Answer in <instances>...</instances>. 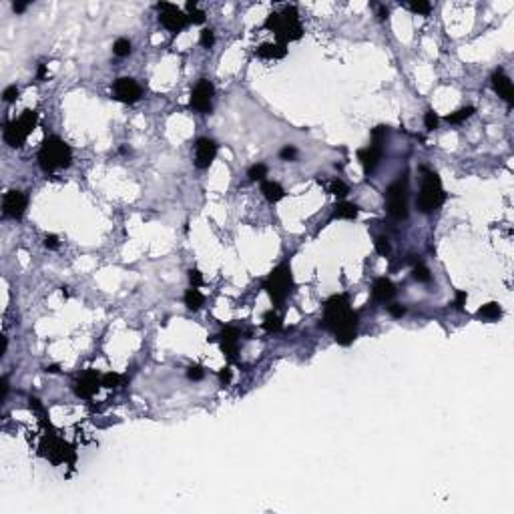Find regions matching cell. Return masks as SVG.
<instances>
[{
	"label": "cell",
	"mask_w": 514,
	"mask_h": 514,
	"mask_svg": "<svg viewBox=\"0 0 514 514\" xmlns=\"http://www.w3.org/2000/svg\"><path fill=\"white\" fill-rule=\"evenodd\" d=\"M217 155V143L213 139H199L195 145V167L197 169H207L211 163H213Z\"/></svg>",
	"instance_id": "cell-14"
},
{
	"label": "cell",
	"mask_w": 514,
	"mask_h": 514,
	"mask_svg": "<svg viewBox=\"0 0 514 514\" xmlns=\"http://www.w3.org/2000/svg\"><path fill=\"white\" fill-rule=\"evenodd\" d=\"M386 137H388V127H386V125H378V127L372 131V145L366 147V149H359V151H357V161L361 163V167H364V173H366V175H370V173L378 167V163H380V159H382V155H384Z\"/></svg>",
	"instance_id": "cell-8"
},
{
	"label": "cell",
	"mask_w": 514,
	"mask_h": 514,
	"mask_svg": "<svg viewBox=\"0 0 514 514\" xmlns=\"http://www.w3.org/2000/svg\"><path fill=\"white\" fill-rule=\"evenodd\" d=\"M187 12H189V22H193V24H203L205 22V12L199 10L195 2L187 4Z\"/></svg>",
	"instance_id": "cell-28"
},
{
	"label": "cell",
	"mask_w": 514,
	"mask_h": 514,
	"mask_svg": "<svg viewBox=\"0 0 514 514\" xmlns=\"http://www.w3.org/2000/svg\"><path fill=\"white\" fill-rule=\"evenodd\" d=\"M386 209L388 215L396 221L408 217V177L400 175L394 183L386 189Z\"/></svg>",
	"instance_id": "cell-6"
},
{
	"label": "cell",
	"mask_w": 514,
	"mask_h": 514,
	"mask_svg": "<svg viewBox=\"0 0 514 514\" xmlns=\"http://www.w3.org/2000/svg\"><path fill=\"white\" fill-rule=\"evenodd\" d=\"M357 213H359L357 205L348 203V201H342V203H338V205L334 207V217H336V219H356Z\"/></svg>",
	"instance_id": "cell-20"
},
{
	"label": "cell",
	"mask_w": 514,
	"mask_h": 514,
	"mask_svg": "<svg viewBox=\"0 0 514 514\" xmlns=\"http://www.w3.org/2000/svg\"><path fill=\"white\" fill-rule=\"evenodd\" d=\"M113 95L117 101L120 103H127V105H133L141 99V86L135 79L131 77H123V79H117L115 84H113Z\"/></svg>",
	"instance_id": "cell-11"
},
{
	"label": "cell",
	"mask_w": 514,
	"mask_h": 514,
	"mask_svg": "<svg viewBox=\"0 0 514 514\" xmlns=\"http://www.w3.org/2000/svg\"><path fill=\"white\" fill-rule=\"evenodd\" d=\"M422 187H420V193H418V199H416V205H418V211L420 213H434V211L444 203L446 199V193H444V187H442V181L438 177V173L422 167Z\"/></svg>",
	"instance_id": "cell-2"
},
{
	"label": "cell",
	"mask_w": 514,
	"mask_h": 514,
	"mask_svg": "<svg viewBox=\"0 0 514 514\" xmlns=\"http://www.w3.org/2000/svg\"><path fill=\"white\" fill-rule=\"evenodd\" d=\"M249 179L251 181H265V175H267V167L263 163H257L253 167H249Z\"/></svg>",
	"instance_id": "cell-29"
},
{
	"label": "cell",
	"mask_w": 514,
	"mask_h": 514,
	"mask_svg": "<svg viewBox=\"0 0 514 514\" xmlns=\"http://www.w3.org/2000/svg\"><path fill=\"white\" fill-rule=\"evenodd\" d=\"M26 205H28V197L22 191H8L2 199V213L4 217L20 219L26 211Z\"/></svg>",
	"instance_id": "cell-12"
},
{
	"label": "cell",
	"mask_w": 514,
	"mask_h": 514,
	"mask_svg": "<svg viewBox=\"0 0 514 514\" xmlns=\"http://www.w3.org/2000/svg\"><path fill=\"white\" fill-rule=\"evenodd\" d=\"M408 6H410L412 12H418V14H428L430 8H432L430 2H412V4H408Z\"/></svg>",
	"instance_id": "cell-35"
},
{
	"label": "cell",
	"mask_w": 514,
	"mask_h": 514,
	"mask_svg": "<svg viewBox=\"0 0 514 514\" xmlns=\"http://www.w3.org/2000/svg\"><path fill=\"white\" fill-rule=\"evenodd\" d=\"M219 380H221V382L227 386V384L231 382V368H223V370L219 372Z\"/></svg>",
	"instance_id": "cell-43"
},
{
	"label": "cell",
	"mask_w": 514,
	"mask_h": 514,
	"mask_svg": "<svg viewBox=\"0 0 514 514\" xmlns=\"http://www.w3.org/2000/svg\"><path fill=\"white\" fill-rule=\"evenodd\" d=\"M263 289L267 291V295L271 297V301H274L276 306H281L293 289V277H291L289 265L283 263V265H279L271 271V274L267 276V279L263 281Z\"/></svg>",
	"instance_id": "cell-5"
},
{
	"label": "cell",
	"mask_w": 514,
	"mask_h": 514,
	"mask_svg": "<svg viewBox=\"0 0 514 514\" xmlns=\"http://www.w3.org/2000/svg\"><path fill=\"white\" fill-rule=\"evenodd\" d=\"M372 295H374L376 301H382V304H386V301L394 299V295H396V285L392 283L388 277H380V279L374 281Z\"/></svg>",
	"instance_id": "cell-17"
},
{
	"label": "cell",
	"mask_w": 514,
	"mask_h": 514,
	"mask_svg": "<svg viewBox=\"0 0 514 514\" xmlns=\"http://www.w3.org/2000/svg\"><path fill=\"white\" fill-rule=\"evenodd\" d=\"M187 378L193 380V382L201 380V378H203V368H201V366H189V370H187Z\"/></svg>",
	"instance_id": "cell-38"
},
{
	"label": "cell",
	"mask_w": 514,
	"mask_h": 514,
	"mask_svg": "<svg viewBox=\"0 0 514 514\" xmlns=\"http://www.w3.org/2000/svg\"><path fill=\"white\" fill-rule=\"evenodd\" d=\"M189 279H191L193 287H199V285H203V276L199 274L197 269H191V271H189Z\"/></svg>",
	"instance_id": "cell-41"
},
{
	"label": "cell",
	"mask_w": 514,
	"mask_h": 514,
	"mask_svg": "<svg viewBox=\"0 0 514 514\" xmlns=\"http://www.w3.org/2000/svg\"><path fill=\"white\" fill-rule=\"evenodd\" d=\"M265 28L274 30L277 35L279 40L287 42V40H297L301 39V33H304V28H301V22L297 18V10L295 6H285L283 14H277V12H271L265 20Z\"/></svg>",
	"instance_id": "cell-4"
},
{
	"label": "cell",
	"mask_w": 514,
	"mask_h": 514,
	"mask_svg": "<svg viewBox=\"0 0 514 514\" xmlns=\"http://www.w3.org/2000/svg\"><path fill=\"white\" fill-rule=\"evenodd\" d=\"M263 329L267 334H276V331L281 329V317L276 312H267L263 316Z\"/></svg>",
	"instance_id": "cell-22"
},
{
	"label": "cell",
	"mask_w": 514,
	"mask_h": 514,
	"mask_svg": "<svg viewBox=\"0 0 514 514\" xmlns=\"http://www.w3.org/2000/svg\"><path fill=\"white\" fill-rule=\"evenodd\" d=\"M213 93L215 88L211 84V80L207 79H201L193 90H191V99H189V107L197 113H211V101H213Z\"/></svg>",
	"instance_id": "cell-10"
},
{
	"label": "cell",
	"mask_w": 514,
	"mask_h": 514,
	"mask_svg": "<svg viewBox=\"0 0 514 514\" xmlns=\"http://www.w3.org/2000/svg\"><path fill=\"white\" fill-rule=\"evenodd\" d=\"M46 372H50V374H56V372H58V366H48V368H46Z\"/></svg>",
	"instance_id": "cell-47"
},
{
	"label": "cell",
	"mask_w": 514,
	"mask_h": 514,
	"mask_svg": "<svg viewBox=\"0 0 514 514\" xmlns=\"http://www.w3.org/2000/svg\"><path fill=\"white\" fill-rule=\"evenodd\" d=\"M386 16H388V8H386V6H380V10H378V18L384 20Z\"/></svg>",
	"instance_id": "cell-44"
},
{
	"label": "cell",
	"mask_w": 514,
	"mask_h": 514,
	"mask_svg": "<svg viewBox=\"0 0 514 514\" xmlns=\"http://www.w3.org/2000/svg\"><path fill=\"white\" fill-rule=\"evenodd\" d=\"M414 261V279L416 281H420V283H428L430 279H432V276H430V269L422 263V261H416V259H412Z\"/></svg>",
	"instance_id": "cell-24"
},
{
	"label": "cell",
	"mask_w": 514,
	"mask_h": 514,
	"mask_svg": "<svg viewBox=\"0 0 514 514\" xmlns=\"http://www.w3.org/2000/svg\"><path fill=\"white\" fill-rule=\"evenodd\" d=\"M203 301H205V297H203V293H201L197 287L187 289V293H185V306H187L191 312H197V310L203 306Z\"/></svg>",
	"instance_id": "cell-21"
},
{
	"label": "cell",
	"mask_w": 514,
	"mask_h": 514,
	"mask_svg": "<svg viewBox=\"0 0 514 514\" xmlns=\"http://www.w3.org/2000/svg\"><path fill=\"white\" fill-rule=\"evenodd\" d=\"M103 386L101 378L95 372H86L77 384H75V394L79 398H93L97 394V390Z\"/></svg>",
	"instance_id": "cell-15"
},
{
	"label": "cell",
	"mask_w": 514,
	"mask_h": 514,
	"mask_svg": "<svg viewBox=\"0 0 514 514\" xmlns=\"http://www.w3.org/2000/svg\"><path fill=\"white\" fill-rule=\"evenodd\" d=\"M71 161H73V151L65 141H60L58 137L44 139L39 151V165L42 167V171L50 173L56 169H67Z\"/></svg>",
	"instance_id": "cell-3"
},
{
	"label": "cell",
	"mask_w": 514,
	"mask_h": 514,
	"mask_svg": "<svg viewBox=\"0 0 514 514\" xmlns=\"http://www.w3.org/2000/svg\"><path fill=\"white\" fill-rule=\"evenodd\" d=\"M12 10H14V12H24V10H26V4H16V2H14V4H12Z\"/></svg>",
	"instance_id": "cell-45"
},
{
	"label": "cell",
	"mask_w": 514,
	"mask_h": 514,
	"mask_svg": "<svg viewBox=\"0 0 514 514\" xmlns=\"http://www.w3.org/2000/svg\"><path fill=\"white\" fill-rule=\"evenodd\" d=\"M466 291H456V301H454V308L458 310V312H462L464 310V306H466Z\"/></svg>",
	"instance_id": "cell-40"
},
{
	"label": "cell",
	"mask_w": 514,
	"mask_h": 514,
	"mask_svg": "<svg viewBox=\"0 0 514 514\" xmlns=\"http://www.w3.org/2000/svg\"><path fill=\"white\" fill-rule=\"evenodd\" d=\"M101 382H103L105 388H117V386L120 384V376H119V374H105V376L101 378Z\"/></svg>",
	"instance_id": "cell-33"
},
{
	"label": "cell",
	"mask_w": 514,
	"mask_h": 514,
	"mask_svg": "<svg viewBox=\"0 0 514 514\" xmlns=\"http://www.w3.org/2000/svg\"><path fill=\"white\" fill-rule=\"evenodd\" d=\"M472 113H474V107H464V109H458L456 113H450L448 117H446V120L448 123H462V120H466V119H470L472 117Z\"/></svg>",
	"instance_id": "cell-25"
},
{
	"label": "cell",
	"mask_w": 514,
	"mask_h": 514,
	"mask_svg": "<svg viewBox=\"0 0 514 514\" xmlns=\"http://www.w3.org/2000/svg\"><path fill=\"white\" fill-rule=\"evenodd\" d=\"M492 88H494V93H496L500 99H504L508 105L514 103V86H512V80L504 75L502 69H498V71L492 75Z\"/></svg>",
	"instance_id": "cell-16"
},
{
	"label": "cell",
	"mask_w": 514,
	"mask_h": 514,
	"mask_svg": "<svg viewBox=\"0 0 514 514\" xmlns=\"http://www.w3.org/2000/svg\"><path fill=\"white\" fill-rule=\"evenodd\" d=\"M261 193L269 203H277L285 197V189L277 181H261Z\"/></svg>",
	"instance_id": "cell-18"
},
{
	"label": "cell",
	"mask_w": 514,
	"mask_h": 514,
	"mask_svg": "<svg viewBox=\"0 0 514 514\" xmlns=\"http://www.w3.org/2000/svg\"><path fill=\"white\" fill-rule=\"evenodd\" d=\"M323 327L331 329L340 346H350L357 336V314L350 308L348 295H331L323 306Z\"/></svg>",
	"instance_id": "cell-1"
},
{
	"label": "cell",
	"mask_w": 514,
	"mask_h": 514,
	"mask_svg": "<svg viewBox=\"0 0 514 514\" xmlns=\"http://www.w3.org/2000/svg\"><path fill=\"white\" fill-rule=\"evenodd\" d=\"M279 157H281L283 161H293V159L297 157V149H295L293 145H285V147L279 151Z\"/></svg>",
	"instance_id": "cell-32"
},
{
	"label": "cell",
	"mask_w": 514,
	"mask_h": 514,
	"mask_svg": "<svg viewBox=\"0 0 514 514\" xmlns=\"http://www.w3.org/2000/svg\"><path fill=\"white\" fill-rule=\"evenodd\" d=\"M424 125H426V129H430V131H434V129L438 127V117H436L434 111H426V115H424Z\"/></svg>",
	"instance_id": "cell-34"
},
{
	"label": "cell",
	"mask_w": 514,
	"mask_h": 514,
	"mask_svg": "<svg viewBox=\"0 0 514 514\" xmlns=\"http://www.w3.org/2000/svg\"><path fill=\"white\" fill-rule=\"evenodd\" d=\"M239 338H241V331L235 327V325H225L221 329V334L215 336V340L221 342V350L223 354L227 356L229 361H235L237 359V354H239Z\"/></svg>",
	"instance_id": "cell-13"
},
{
	"label": "cell",
	"mask_w": 514,
	"mask_h": 514,
	"mask_svg": "<svg viewBox=\"0 0 514 514\" xmlns=\"http://www.w3.org/2000/svg\"><path fill=\"white\" fill-rule=\"evenodd\" d=\"M113 52L117 54V56H129L131 54V42L127 40V39H119V40H115V44H113Z\"/></svg>",
	"instance_id": "cell-27"
},
{
	"label": "cell",
	"mask_w": 514,
	"mask_h": 514,
	"mask_svg": "<svg viewBox=\"0 0 514 514\" xmlns=\"http://www.w3.org/2000/svg\"><path fill=\"white\" fill-rule=\"evenodd\" d=\"M6 350H8V340L2 338V354H6Z\"/></svg>",
	"instance_id": "cell-46"
},
{
	"label": "cell",
	"mask_w": 514,
	"mask_h": 514,
	"mask_svg": "<svg viewBox=\"0 0 514 514\" xmlns=\"http://www.w3.org/2000/svg\"><path fill=\"white\" fill-rule=\"evenodd\" d=\"M199 42H201V46H203V48H211V46H213V42H215V35H213V30H211V28H205V30H201V39H199Z\"/></svg>",
	"instance_id": "cell-30"
},
{
	"label": "cell",
	"mask_w": 514,
	"mask_h": 514,
	"mask_svg": "<svg viewBox=\"0 0 514 514\" xmlns=\"http://www.w3.org/2000/svg\"><path fill=\"white\" fill-rule=\"evenodd\" d=\"M476 316H478V317H482V319H498V317L502 316V310H500V306H498V304H494V301H490V304L482 306V308L476 312Z\"/></svg>",
	"instance_id": "cell-23"
},
{
	"label": "cell",
	"mask_w": 514,
	"mask_h": 514,
	"mask_svg": "<svg viewBox=\"0 0 514 514\" xmlns=\"http://www.w3.org/2000/svg\"><path fill=\"white\" fill-rule=\"evenodd\" d=\"M255 54L259 56V58H283L285 54H287V50H285V46L283 44H269V42H265V44H261L257 50H255Z\"/></svg>",
	"instance_id": "cell-19"
},
{
	"label": "cell",
	"mask_w": 514,
	"mask_h": 514,
	"mask_svg": "<svg viewBox=\"0 0 514 514\" xmlns=\"http://www.w3.org/2000/svg\"><path fill=\"white\" fill-rule=\"evenodd\" d=\"M44 247L46 249H56L58 247V237L56 235H46L44 237Z\"/></svg>",
	"instance_id": "cell-42"
},
{
	"label": "cell",
	"mask_w": 514,
	"mask_h": 514,
	"mask_svg": "<svg viewBox=\"0 0 514 514\" xmlns=\"http://www.w3.org/2000/svg\"><path fill=\"white\" fill-rule=\"evenodd\" d=\"M37 119H39V117H37V111L26 109L18 119L10 120V123L6 125V129H4V141H6L10 147H14V149L22 147L24 141L28 139V135L35 131Z\"/></svg>",
	"instance_id": "cell-7"
},
{
	"label": "cell",
	"mask_w": 514,
	"mask_h": 514,
	"mask_svg": "<svg viewBox=\"0 0 514 514\" xmlns=\"http://www.w3.org/2000/svg\"><path fill=\"white\" fill-rule=\"evenodd\" d=\"M388 312H390L392 317H402V316H406V308H404L402 304H392V306H388Z\"/></svg>",
	"instance_id": "cell-37"
},
{
	"label": "cell",
	"mask_w": 514,
	"mask_h": 514,
	"mask_svg": "<svg viewBox=\"0 0 514 514\" xmlns=\"http://www.w3.org/2000/svg\"><path fill=\"white\" fill-rule=\"evenodd\" d=\"M8 390H10V384H8V376H2V380H0V400H6V396H8Z\"/></svg>",
	"instance_id": "cell-39"
},
{
	"label": "cell",
	"mask_w": 514,
	"mask_h": 514,
	"mask_svg": "<svg viewBox=\"0 0 514 514\" xmlns=\"http://www.w3.org/2000/svg\"><path fill=\"white\" fill-rule=\"evenodd\" d=\"M44 73H46V69H44V65H42V67L39 69V79H42V77H44Z\"/></svg>",
	"instance_id": "cell-48"
},
{
	"label": "cell",
	"mask_w": 514,
	"mask_h": 514,
	"mask_svg": "<svg viewBox=\"0 0 514 514\" xmlns=\"http://www.w3.org/2000/svg\"><path fill=\"white\" fill-rule=\"evenodd\" d=\"M327 191L331 193V195H336V197H340V199H344L348 193H350V189H348V185L344 183L342 179H334L331 183L327 185Z\"/></svg>",
	"instance_id": "cell-26"
},
{
	"label": "cell",
	"mask_w": 514,
	"mask_h": 514,
	"mask_svg": "<svg viewBox=\"0 0 514 514\" xmlns=\"http://www.w3.org/2000/svg\"><path fill=\"white\" fill-rule=\"evenodd\" d=\"M157 10H159V20H161V24L165 26V28H169L171 33H181L185 26H187V22H189V16L181 10V8H177L175 4H169V2H161V4H157Z\"/></svg>",
	"instance_id": "cell-9"
},
{
	"label": "cell",
	"mask_w": 514,
	"mask_h": 514,
	"mask_svg": "<svg viewBox=\"0 0 514 514\" xmlns=\"http://www.w3.org/2000/svg\"><path fill=\"white\" fill-rule=\"evenodd\" d=\"M2 99H4L6 103H14V101L18 99V88H16V84H12V86L4 88V93H2Z\"/></svg>",
	"instance_id": "cell-36"
},
{
	"label": "cell",
	"mask_w": 514,
	"mask_h": 514,
	"mask_svg": "<svg viewBox=\"0 0 514 514\" xmlns=\"http://www.w3.org/2000/svg\"><path fill=\"white\" fill-rule=\"evenodd\" d=\"M376 251L380 255H384V257L390 255V241H388V237H378L376 239Z\"/></svg>",
	"instance_id": "cell-31"
}]
</instances>
